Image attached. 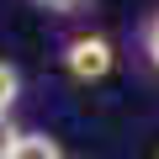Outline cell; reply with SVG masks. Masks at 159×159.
Masks as SVG:
<instances>
[{
    "mask_svg": "<svg viewBox=\"0 0 159 159\" xmlns=\"http://www.w3.org/2000/svg\"><path fill=\"white\" fill-rule=\"evenodd\" d=\"M111 43L106 37H69L64 43V69L74 74V80H85V85H90V80H106L111 74Z\"/></svg>",
    "mask_w": 159,
    "mask_h": 159,
    "instance_id": "obj_1",
    "label": "cell"
},
{
    "mask_svg": "<svg viewBox=\"0 0 159 159\" xmlns=\"http://www.w3.org/2000/svg\"><path fill=\"white\" fill-rule=\"evenodd\" d=\"M11 159H64V148H58L53 133H21L16 148H11Z\"/></svg>",
    "mask_w": 159,
    "mask_h": 159,
    "instance_id": "obj_2",
    "label": "cell"
},
{
    "mask_svg": "<svg viewBox=\"0 0 159 159\" xmlns=\"http://www.w3.org/2000/svg\"><path fill=\"white\" fill-rule=\"evenodd\" d=\"M16 96H21V74L0 58V117H11V106H16Z\"/></svg>",
    "mask_w": 159,
    "mask_h": 159,
    "instance_id": "obj_3",
    "label": "cell"
},
{
    "mask_svg": "<svg viewBox=\"0 0 159 159\" xmlns=\"http://www.w3.org/2000/svg\"><path fill=\"white\" fill-rule=\"evenodd\" d=\"M16 138H21V127H16L11 117H0V159H11V148H16Z\"/></svg>",
    "mask_w": 159,
    "mask_h": 159,
    "instance_id": "obj_4",
    "label": "cell"
},
{
    "mask_svg": "<svg viewBox=\"0 0 159 159\" xmlns=\"http://www.w3.org/2000/svg\"><path fill=\"white\" fill-rule=\"evenodd\" d=\"M43 11H58V16H74V11H85L90 0H37Z\"/></svg>",
    "mask_w": 159,
    "mask_h": 159,
    "instance_id": "obj_5",
    "label": "cell"
},
{
    "mask_svg": "<svg viewBox=\"0 0 159 159\" xmlns=\"http://www.w3.org/2000/svg\"><path fill=\"white\" fill-rule=\"evenodd\" d=\"M148 58L159 64V16H154V27H148Z\"/></svg>",
    "mask_w": 159,
    "mask_h": 159,
    "instance_id": "obj_6",
    "label": "cell"
}]
</instances>
